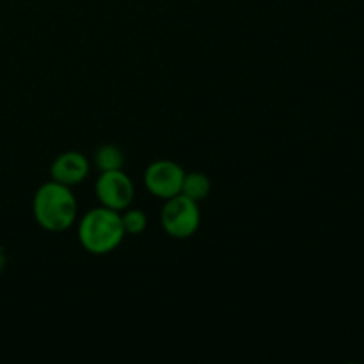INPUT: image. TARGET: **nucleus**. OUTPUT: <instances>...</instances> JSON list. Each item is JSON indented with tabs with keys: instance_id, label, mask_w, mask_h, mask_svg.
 <instances>
[{
	"instance_id": "1",
	"label": "nucleus",
	"mask_w": 364,
	"mask_h": 364,
	"mask_svg": "<svg viewBox=\"0 0 364 364\" xmlns=\"http://www.w3.org/2000/svg\"><path fill=\"white\" fill-rule=\"evenodd\" d=\"M32 212L34 219L43 230L60 233L73 226L77 220V199L71 187L48 181L36 191L32 199Z\"/></svg>"
},
{
	"instance_id": "2",
	"label": "nucleus",
	"mask_w": 364,
	"mask_h": 364,
	"mask_svg": "<svg viewBox=\"0 0 364 364\" xmlns=\"http://www.w3.org/2000/svg\"><path fill=\"white\" fill-rule=\"evenodd\" d=\"M123 238L124 228L119 212L107 206L89 210L78 224V240L91 255L103 256L116 251Z\"/></svg>"
},
{
	"instance_id": "3",
	"label": "nucleus",
	"mask_w": 364,
	"mask_h": 364,
	"mask_svg": "<svg viewBox=\"0 0 364 364\" xmlns=\"http://www.w3.org/2000/svg\"><path fill=\"white\" fill-rule=\"evenodd\" d=\"M160 223H162L166 233L173 238L192 237L201 223V212H199L198 203L183 194L166 199V205L160 213Z\"/></svg>"
},
{
	"instance_id": "4",
	"label": "nucleus",
	"mask_w": 364,
	"mask_h": 364,
	"mask_svg": "<svg viewBox=\"0 0 364 364\" xmlns=\"http://www.w3.org/2000/svg\"><path fill=\"white\" fill-rule=\"evenodd\" d=\"M134 181L121 169L105 171L96 180V196L102 206L116 212H123L134 201Z\"/></svg>"
},
{
	"instance_id": "5",
	"label": "nucleus",
	"mask_w": 364,
	"mask_h": 364,
	"mask_svg": "<svg viewBox=\"0 0 364 364\" xmlns=\"http://www.w3.org/2000/svg\"><path fill=\"white\" fill-rule=\"evenodd\" d=\"M183 178L185 171L180 164L173 160H156L146 169L144 183L155 198L171 199L181 192Z\"/></svg>"
},
{
	"instance_id": "6",
	"label": "nucleus",
	"mask_w": 364,
	"mask_h": 364,
	"mask_svg": "<svg viewBox=\"0 0 364 364\" xmlns=\"http://www.w3.org/2000/svg\"><path fill=\"white\" fill-rule=\"evenodd\" d=\"M89 169H91L89 160L82 153L66 151L53 160L52 167H50V174H52L53 181L73 187V185L82 183L87 178Z\"/></svg>"
},
{
	"instance_id": "7",
	"label": "nucleus",
	"mask_w": 364,
	"mask_h": 364,
	"mask_svg": "<svg viewBox=\"0 0 364 364\" xmlns=\"http://www.w3.org/2000/svg\"><path fill=\"white\" fill-rule=\"evenodd\" d=\"M210 188H212V183H210V178L205 173H185L180 194L199 203L208 198Z\"/></svg>"
},
{
	"instance_id": "8",
	"label": "nucleus",
	"mask_w": 364,
	"mask_h": 364,
	"mask_svg": "<svg viewBox=\"0 0 364 364\" xmlns=\"http://www.w3.org/2000/svg\"><path fill=\"white\" fill-rule=\"evenodd\" d=\"M95 164L102 173H105V171H116L123 167L124 155L121 151V148H117L116 144H103L96 149Z\"/></svg>"
},
{
	"instance_id": "9",
	"label": "nucleus",
	"mask_w": 364,
	"mask_h": 364,
	"mask_svg": "<svg viewBox=\"0 0 364 364\" xmlns=\"http://www.w3.org/2000/svg\"><path fill=\"white\" fill-rule=\"evenodd\" d=\"M121 223H123L124 233L139 235L148 226V217L142 210H127L124 215H121Z\"/></svg>"
}]
</instances>
